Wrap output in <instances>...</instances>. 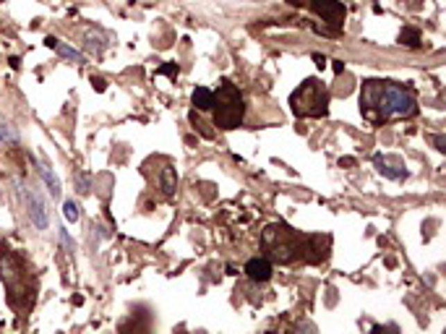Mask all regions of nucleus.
<instances>
[{"label": "nucleus", "mask_w": 446, "mask_h": 334, "mask_svg": "<svg viewBox=\"0 0 446 334\" xmlns=\"http://www.w3.org/2000/svg\"><path fill=\"white\" fill-rule=\"evenodd\" d=\"M214 126L222 131H232L243 126V118H246V99H243V92H240L230 78H222L217 84V92H214Z\"/></svg>", "instance_id": "obj_4"}, {"label": "nucleus", "mask_w": 446, "mask_h": 334, "mask_svg": "<svg viewBox=\"0 0 446 334\" xmlns=\"http://www.w3.org/2000/svg\"><path fill=\"white\" fill-rule=\"evenodd\" d=\"M191 102H194V108L196 110L207 112V110H212V105H214V92L209 87H196L194 89V94H191Z\"/></svg>", "instance_id": "obj_13"}, {"label": "nucleus", "mask_w": 446, "mask_h": 334, "mask_svg": "<svg viewBox=\"0 0 446 334\" xmlns=\"http://www.w3.org/2000/svg\"><path fill=\"white\" fill-rule=\"evenodd\" d=\"M287 3L305 6V8H311L316 16H321V22L327 24L324 34H329V37H337V34L342 32V22H345L348 8H345L339 0H287Z\"/></svg>", "instance_id": "obj_7"}, {"label": "nucleus", "mask_w": 446, "mask_h": 334, "mask_svg": "<svg viewBox=\"0 0 446 334\" xmlns=\"http://www.w3.org/2000/svg\"><path fill=\"white\" fill-rule=\"evenodd\" d=\"M58 235H60V246L66 248V253H74V251H76V246H74V240H71L66 227H58Z\"/></svg>", "instance_id": "obj_19"}, {"label": "nucleus", "mask_w": 446, "mask_h": 334, "mask_svg": "<svg viewBox=\"0 0 446 334\" xmlns=\"http://www.w3.org/2000/svg\"><path fill=\"white\" fill-rule=\"evenodd\" d=\"M272 261L269 259H250L248 264H246V274H248V280L253 282H269L272 280Z\"/></svg>", "instance_id": "obj_12"}, {"label": "nucleus", "mask_w": 446, "mask_h": 334, "mask_svg": "<svg viewBox=\"0 0 446 334\" xmlns=\"http://www.w3.org/2000/svg\"><path fill=\"white\" fill-rule=\"evenodd\" d=\"M360 112L370 123L413 118L418 112V99L413 89L386 78H368L360 87Z\"/></svg>", "instance_id": "obj_2"}, {"label": "nucleus", "mask_w": 446, "mask_h": 334, "mask_svg": "<svg viewBox=\"0 0 446 334\" xmlns=\"http://www.w3.org/2000/svg\"><path fill=\"white\" fill-rule=\"evenodd\" d=\"M261 246L266 259L280 264H295V261H324L329 256L332 237L329 235H305L300 230L290 227L287 222H272L264 227Z\"/></svg>", "instance_id": "obj_1"}, {"label": "nucleus", "mask_w": 446, "mask_h": 334, "mask_svg": "<svg viewBox=\"0 0 446 334\" xmlns=\"http://www.w3.org/2000/svg\"><path fill=\"white\" fill-rule=\"evenodd\" d=\"M314 60H316L318 68H324V65H327V58H321V55H314Z\"/></svg>", "instance_id": "obj_23"}, {"label": "nucleus", "mask_w": 446, "mask_h": 334, "mask_svg": "<svg viewBox=\"0 0 446 334\" xmlns=\"http://www.w3.org/2000/svg\"><path fill=\"white\" fill-rule=\"evenodd\" d=\"M160 74H164V76H178V65L175 63H170V65H162V68H160Z\"/></svg>", "instance_id": "obj_21"}, {"label": "nucleus", "mask_w": 446, "mask_h": 334, "mask_svg": "<svg viewBox=\"0 0 446 334\" xmlns=\"http://www.w3.org/2000/svg\"><path fill=\"white\" fill-rule=\"evenodd\" d=\"M191 123H194V128L201 131V136H207V139H212V131L204 128V123H201V118H198V115H196V110L191 112Z\"/></svg>", "instance_id": "obj_20"}, {"label": "nucleus", "mask_w": 446, "mask_h": 334, "mask_svg": "<svg viewBox=\"0 0 446 334\" xmlns=\"http://www.w3.org/2000/svg\"><path fill=\"white\" fill-rule=\"evenodd\" d=\"M84 40H87V47L92 50L94 55H102L105 50L110 47V42H112V37H110L105 29H99V26H92V29H87V34H84Z\"/></svg>", "instance_id": "obj_10"}, {"label": "nucleus", "mask_w": 446, "mask_h": 334, "mask_svg": "<svg viewBox=\"0 0 446 334\" xmlns=\"http://www.w3.org/2000/svg\"><path fill=\"white\" fill-rule=\"evenodd\" d=\"M160 181H162L164 196H173L175 194V185H178V175H175L173 167H162V175H160Z\"/></svg>", "instance_id": "obj_15"}, {"label": "nucleus", "mask_w": 446, "mask_h": 334, "mask_svg": "<svg viewBox=\"0 0 446 334\" xmlns=\"http://www.w3.org/2000/svg\"><path fill=\"white\" fill-rule=\"evenodd\" d=\"M400 44H407V47H420V32L413 29V26H407L400 32Z\"/></svg>", "instance_id": "obj_16"}, {"label": "nucleus", "mask_w": 446, "mask_h": 334, "mask_svg": "<svg viewBox=\"0 0 446 334\" xmlns=\"http://www.w3.org/2000/svg\"><path fill=\"white\" fill-rule=\"evenodd\" d=\"M40 175H42L44 188H47L50 199H60V196H63V185H60V178H58V173L53 170L50 162H44V160L40 162Z\"/></svg>", "instance_id": "obj_11"}, {"label": "nucleus", "mask_w": 446, "mask_h": 334, "mask_svg": "<svg viewBox=\"0 0 446 334\" xmlns=\"http://www.w3.org/2000/svg\"><path fill=\"white\" fill-rule=\"evenodd\" d=\"M16 194L22 199L24 209H26V217L37 230H47L50 227V206H47V199H44L32 183L26 181H16Z\"/></svg>", "instance_id": "obj_6"}, {"label": "nucleus", "mask_w": 446, "mask_h": 334, "mask_svg": "<svg viewBox=\"0 0 446 334\" xmlns=\"http://www.w3.org/2000/svg\"><path fill=\"white\" fill-rule=\"evenodd\" d=\"M434 144H436V149H438V151H446V147H444L446 139H444V136H434Z\"/></svg>", "instance_id": "obj_22"}, {"label": "nucleus", "mask_w": 446, "mask_h": 334, "mask_svg": "<svg viewBox=\"0 0 446 334\" xmlns=\"http://www.w3.org/2000/svg\"><path fill=\"white\" fill-rule=\"evenodd\" d=\"M334 71L342 74V71H345V63H342V60H334Z\"/></svg>", "instance_id": "obj_24"}, {"label": "nucleus", "mask_w": 446, "mask_h": 334, "mask_svg": "<svg viewBox=\"0 0 446 334\" xmlns=\"http://www.w3.org/2000/svg\"><path fill=\"white\" fill-rule=\"evenodd\" d=\"M76 191L78 194H89L92 191V175H87V173H81V170H76Z\"/></svg>", "instance_id": "obj_18"}, {"label": "nucleus", "mask_w": 446, "mask_h": 334, "mask_svg": "<svg viewBox=\"0 0 446 334\" xmlns=\"http://www.w3.org/2000/svg\"><path fill=\"white\" fill-rule=\"evenodd\" d=\"M0 280L6 285V301L11 303V308H32L37 295V274L32 272V264L6 243H0Z\"/></svg>", "instance_id": "obj_3"}, {"label": "nucleus", "mask_w": 446, "mask_h": 334, "mask_svg": "<svg viewBox=\"0 0 446 334\" xmlns=\"http://www.w3.org/2000/svg\"><path fill=\"white\" fill-rule=\"evenodd\" d=\"M44 44H47L50 50H55V53L60 55L63 60H71V63H78V65H84V63H87V55H84V53H78V50H76V47H74V44L60 42L58 37H47V40H44Z\"/></svg>", "instance_id": "obj_9"}, {"label": "nucleus", "mask_w": 446, "mask_h": 334, "mask_svg": "<svg viewBox=\"0 0 446 334\" xmlns=\"http://www.w3.org/2000/svg\"><path fill=\"white\" fill-rule=\"evenodd\" d=\"M373 167L384 175L386 181H404L407 178V165L400 154H373Z\"/></svg>", "instance_id": "obj_8"}, {"label": "nucleus", "mask_w": 446, "mask_h": 334, "mask_svg": "<svg viewBox=\"0 0 446 334\" xmlns=\"http://www.w3.org/2000/svg\"><path fill=\"white\" fill-rule=\"evenodd\" d=\"M290 110L295 118H327L329 89L321 78H305L290 94Z\"/></svg>", "instance_id": "obj_5"}, {"label": "nucleus", "mask_w": 446, "mask_h": 334, "mask_svg": "<svg viewBox=\"0 0 446 334\" xmlns=\"http://www.w3.org/2000/svg\"><path fill=\"white\" fill-rule=\"evenodd\" d=\"M63 217H66L71 225H74V222H78V217H81V209H78V204L74 201V199L63 201Z\"/></svg>", "instance_id": "obj_17"}, {"label": "nucleus", "mask_w": 446, "mask_h": 334, "mask_svg": "<svg viewBox=\"0 0 446 334\" xmlns=\"http://www.w3.org/2000/svg\"><path fill=\"white\" fill-rule=\"evenodd\" d=\"M22 141V133L13 126L11 120L0 118V144H19Z\"/></svg>", "instance_id": "obj_14"}]
</instances>
